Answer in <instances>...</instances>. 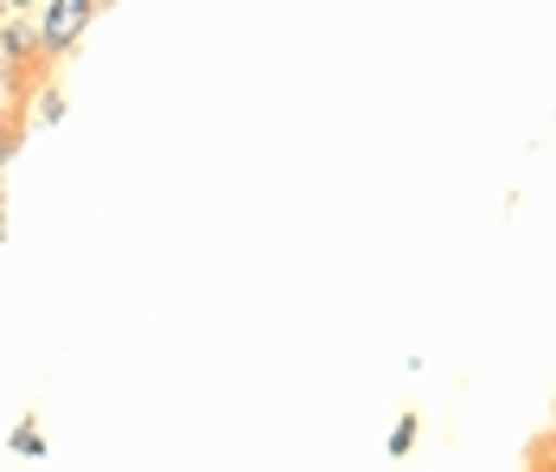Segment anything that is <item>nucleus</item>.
<instances>
[{"mask_svg":"<svg viewBox=\"0 0 556 472\" xmlns=\"http://www.w3.org/2000/svg\"><path fill=\"white\" fill-rule=\"evenodd\" d=\"M97 0H39L33 7V33H39V58L46 64H58L64 52H77L84 46V33L97 26Z\"/></svg>","mask_w":556,"mask_h":472,"instance_id":"f257e3e1","label":"nucleus"},{"mask_svg":"<svg viewBox=\"0 0 556 472\" xmlns=\"http://www.w3.org/2000/svg\"><path fill=\"white\" fill-rule=\"evenodd\" d=\"M7 447H13L20 460H46V434H39V421L26 416L20 428H13V434H7Z\"/></svg>","mask_w":556,"mask_h":472,"instance_id":"f03ea898","label":"nucleus"},{"mask_svg":"<svg viewBox=\"0 0 556 472\" xmlns=\"http://www.w3.org/2000/svg\"><path fill=\"white\" fill-rule=\"evenodd\" d=\"M416 434H422V421H416V409H403V416H396V428H390V460H409Z\"/></svg>","mask_w":556,"mask_h":472,"instance_id":"7ed1b4c3","label":"nucleus"},{"mask_svg":"<svg viewBox=\"0 0 556 472\" xmlns=\"http://www.w3.org/2000/svg\"><path fill=\"white\" fill-rule=\"evenodd\" d=\"M20 141H26V115H7L0 122V173H7V160L20 154Z\"/></svg>","mask_w":556,"mask_h":472,"instance_id":"20e7f679","label":"nucleus"},{"mask_svg":"<svg viewBox=\"0 0 556 472\" xmlns=\"http://www.w3.org/2000/svg\"><path fill=\"white\" fill-rule=\"evenodd\" d=\"M33 109H39V122H58V115H64V97H58L52 84H39V90H33Z\"/></svg>","mask_w":556,"mask_h":472,"instance_id":"39448f33","label":"nucleus"}]
</instances>
